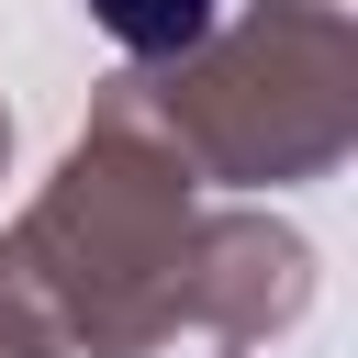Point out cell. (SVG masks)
Here are the masks:
<instances>
[{"label":"cell","mask_w":358,"mask_h":358,"mask_svg":"<svg viewBox=\"0 0 358 358\" xmlns=\"http://www.w3.org/2000/svg\"><path fill=\"white\" fill-rule=\"evenodd\" d=\"M201 11H213V0H101V22H112L123 45H145V56H157V45H190Z\"/></svg>","instance_id":"cell-1"}]
</instances>
